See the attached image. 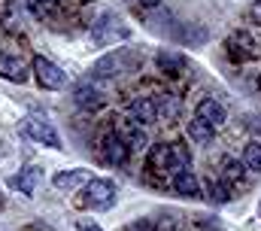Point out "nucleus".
Masks as SVG:
<instances>
[{
	"mask_svg": "<svg viewBox=\"0 0 261 231\" xmlns=\"http://www.w3.org/2000/svg\"><path fill=\"white\" fill-rule=\"evenodd\" d=\"M128 115L140 125H149V122L158 119V101L155 98H134L128 107Z\"/></svg>",
	"mask_w": 261,
	"mask_h": 231,
	"instance_id": "10",
	"label": "nucleus"
},
{
	"mask_svg": "<svg viewBox=\"0 0 261 231\" xmlns=\"http://www.w3.org/2000/svg\"><path fill=\"white\" fill-rule=\"evenodd\" d=\"M34 76H37L40 88H46V91H58V88L67 82L64 70H61L58 64H52L49 58H43V55L34 58Z\"/></svg>",
	"mask_w": 261,
	"mask_h": 231,
	"instance_id": "6",
	"label": "nucleus"
},
{
	"mask_svg": "<svg viewBox=\"0 0 261 231\" xmlns=\"http://www.w3.org/2000/svg\"><path fill=\"white\" fill-rule=\"evenodd\" d=\"M240 161L246 165V171L261 173V143H249V146L243 149V158H240Z\"/></svg>",
	"mask_w": 261,
	"mask_h": 231,
	"instance_id": "21",
	"label": "nucleus"
},
{
	"mask_svg": "<svg viewBox=\"0 0 261 231\" xmlns=\"http://www.w3.org/2000/svg\"><path fill=\"white\" fill-rule=\"evenodd\" d=\"M0 76L3 79H9V82H24L28 79V67L18 61L15 55H0Z\"/></svg>",
	"mask_w": 261,
	"mask_h": 231,
	"instance_id": "13",
	"label": "nucleus"
},
{
	"mask_svg": "<svg viewBox=\"0 0 261 231\" xmlns=\"http://www.w3.org/2000/svg\"><path fill=\"white\" fill-rule=\"evenodd\" d=\"M252 52H255V46H252V37H249V34H243V31L231 34V40H228V55L234 58V61H246V58H252Z\"/></svg>",
	"mask_w": 261,
	"mask_h": 231,
	"instance_id": "12",
	"label": "nucleus"
},
{
	"mask_svg": "<svg viewBox=\"0 0 261 231\" xmlns=\"http://www.w3.org/2000/svg\"><path fill=\"white\" fill-rule=\"evenodd\" d=\"M73 101H76V107H82V110H88V113H97V110L107 107V91H100V88L91 85V82H82V85L73 91Z\"/></svg>",
	"mask_w": 261,
	"mask_h": 231,
	"instance_id": "8",
	"label": "nucleus"
},
{
	"mask_svg": "<svg viewBox=\"0 0 261 231\" xmlns=\"http://www.w3.org/2000/svg\"><path fill=\"white\" fill-rule=\"evenodd\" d=\"M0 204H3V198H0Z\"/></svg>",
	"mask_w": 261,
	"mask_h": 231,
	"instance_id": "29",
	"label": "nucleus"
},
{
	"mask_svg": "<svg viewBox=\"0 0 261 231\" xmlns=\"http://www.w3.org/2000/svg\"><path fill=\"white\" fill-rule=\"evenodd\" d=\"M40 179H43V171H40V168L24 165L15 176H9V189H18L21 195H34V192H37V186H40Z\"/></svg>",
	"mask_w": 261,
	"mask_h": 231,
	"instance_id": "9",
	"label": "nucleus"
},
{
	"mask_svg": "<svg viewBox=\"0 0 261 231\" xmlns=\"http://www.w3.org/2000/svg\"><path fill=\"white\" fill-rule=\"evenodd\" d=\"M176 37H182V43H189V46H197V43L206 40V28H200V25H182V28H176Z\"/></svg>",
	"mask_w": 261,
	"mask_h": 231,
	"instance_id": "20",
	"label": "nucleus"
},
{
	"mask_svg": "<svg viewBox=\"0 0 261 231\" xmlns=\"http://www.w3.org/2000/svg\"><path fill=\"white\" fill-rule=\"evenodd\" d=\"M18 134L24 137V140H31V143H43V146H49V149H61V137H58V131L49 125V122H43V119H24V122H18Z\"/></svg>",
	"mask_w": 261,
	"mask_h": 231,
	"instance_id": "4",
	"label": "nucleus"
},
{
	"mask_svg": "<svg viewBox=\"0 0 261 231\" xmlns=\"http://www.w3.org/2000/svg\"><path fill=\"white\" fill-rule=\"evenodd\" d=\"M24 6H28V12L37 15V18H43V15L52 12V3H49V0H24Z\"/></svg>",
	"mask_w": 261,
	"mask_h": 231,
	"instance_id": "23",
	"label": "nucleus"
},
{
	"mask_svg": "<svg viewBox=\"0 0 261 231\" xmlns=\"http://www.w3.org/2000/svg\"><path fill=\"white\" fill-rule=\"evenodd\" d=\"M134 3H140V6H158L161 0H134Z\"/></svg>",
	"mask_w": 261,
	"mask_h": 231,
	"instance_id": "27",
	"label": "nucleus"
},
{
	"mask_svg": "<svg viewBox=\"0 0 261 231\" xmlns=\"http://www.w3.org/2000/svg\"><path fill=\"white\" fill-rule=\"evenodd\" d=\"M122 137H125V143L130 146V152H140V149H146L149 146V137H146V131H143V125L140 122H134V119H125L122 122V131H119Z\"/></svg>",
	"mask_w": 261,
	"mask_h": 231,
	"instance_id": "11",
	"label": "nucleus"
},
{
	"mask_svg": "<svg viewBox=\"0 0 261 231\" xmlns=\"http://www.w3.org/2000/svg\"><path fill=\"white\" fill-rule=\"evenodd\" d=\"M130 37V28L116 15V12H103L97 15V21L91 25V40L97 46H107V43H122Z\"/></svg>",
	"mask_w": 261,
	"mask_h": 231,
	"instance_id": "2",
	"label": "nucleus"
},
{
	"mask_svg": "<svg viewBox=\"0 0 261 231\" xmlns=\"http://www.w3.org/2000/svg\"><path fill=\"white\" fill-rule=\"evenodd\" d=\"M189 137L197 140V143H213V140H216V128H213L206 119H197L195 115V119L189 122Z\"/></svg>",
	"mask_w": 261,
	"mask_h": 231,
	"instance_id": "18",
	"label": "nucleus"
},
{
	"mask_svg": "<svg viewBox=\"0 0 261 231\" xmlns=\"http://www.w3.org/2000/svg\"><path fill=\"white\" fill-rule=\"evenodd\" d=\"M197 119H206L213 128H219V125H225L228 113L222 110V104H219V101H213V98H203V101L197 104Z\"/></svg>",
	"mask_w": 261,
	"mask_h": 231,
	"instance_id": "14",
	"label": "nucleus"
},
{
	"mask_svg": "<svg viewBox=\"0 0 261 231\" xmlns=\"http://www.w3.org/2000/svg\"><path fill=\"white\" fill-rule=\"evenodd\" d=\"M12 18V0H0V21Z\"/></svg>",
	"mask_w": 261,
	"mask_h": 231,
	"instance_id": "25",
	"label": "nucleus"
},
{
	"mask_svg": "<svg viewBox=\"0 0 261 231\" xmlns=\"http://www.w3.org/2000/svg\"><path fill=\"white\" fill-rule=\"evenodd\" d=\"M134 64H137V52H134V49H116V52H110V55L100 58L91 73H94L97 79H113V76L128 73Z\"/></svg>",
	"mask_w": 261,
	"mask_h": 231,
	"instance_id": "3",
	"label": "nucleus"
},
{
	"mask_svg": "<svg viewBox=\"0 0 261 231\" xmlns=\"http://www.w3.org/2000/svg\"><path fill=\"white\" fill-rule=\"evenodd\" d=\"M155 64H158V67H161V70H164L167 76H179V73L186 70V61L176 55V52H167V49L155 55Z\"/></svg>",
	"mask_w": 261,
	"mask_h": 231,
	"instance_id": "17",
	"label": "nucleus"
},
{
	"mask_svg": "<svg viewBox=\"0 0 261 231\" xmlns=\"http://www.w3.org/2000/svg\"><path fill=\"white\" fill-rule=\"evenodd\" d=\"M49 3H52V6H55V3H58V0H49Z\"/></svg>",
	"mask_w": 261,
	"mask_h": 231,
	"instance_id": "28",
	"label": "nucleus"
},
{
	"mask_svg": "<svg viewBox=\"0 0 261 231\" xmlns=\"http://www.w3.org/2000/svg\"><path fill=\"white\" fill-rule=\"evenodd\" d=\"M91 179H94V176H91L88 171H82V168H79V171L55 173V186H58V189H85Z\"/></svg>",
	"mask_w": 261,
	"mask_h": 231,
	"instance_id": "15",
	"label": "nucleus"
},
{
	"mask_svg": "<svg viewBox=\"0 0 261 231\" xmlns=\"http://www.w3.org/2000/svg\"><path fill=\"white\" fill-rule=\"evenodd\" d=\"M189 161H192V155L182 143H155L149 149V168H155L161 173H173V176L186 173Z\"/></svg>",
	"mask_w": 261,
	"mask_h": 231,
	"instance_id": "1",
	"label": "nucleus"
},
{
	"mask_svg": "<svg viewBox=\"0 0 261 231\" xmlns=\"http://www.w3.org/2000/svg\"><path fill=\"white\" fill-rule=\"evenodd\" d=\"M76 231H103L97 222H91V219H79L76 222Z\"/></svg>",
	"mask_w": 261,
	"mask_h": 231,
	"instance_id": "26",
	"label": "nucleus"
},
{
	"mask_svg": "<svg viewBox=\"0 0 261 231\" xmlns=\"http://www.w3.org/2000/svg\"><path fill=\"white\" fill-rule=\"evenodd\" d=\"M158 119H176L182 113V101L176 95H158Z\"/></svg>",
	"mask_w": 261,
	"mask_h": 231,
	"instance_id": "19",
	"label": "nucleus"
},
{
	"mask_svg": "<svg viewBox=\"0 0 261 231\" xmlns=\"http://www.w3.org/2000/svg\"><path fill=\"white\" fill-rule=\"evenodd\" d=\"M173 192L182 195V198H200V182H197L195 173H176L173 176Z\"/></svg>",
	"mask_w": 261,
	"mask_h": 231,
	"instance_id": "16",
	"label": "nucleus"
},
{
	"mask_svg": "<svg viewBox=\"0 0 261 231\" xmlns=\"http://www.w3.org/2000/svg\"><path fill=\"white\" fill-rule=\"evenodd\" d=\"M100 155L110 161V165H125L130 155V146L125 143V137L119 134V131H110V134H103V140H100Z\"/></svg>",
	"mask_w": 261,
	"mask_h": 231,
	"instance_id": "7",
	"label": "nucleus"
},
{
	"mask_svg": "<svg viewBox=\"0 0 261 231\" xmlns=\"http://www.w3.org/2000/svg\"><path fill=\"white\" fill-rule=\"evenodd\" d=\"M225 189H228V182H210V192H206V195H210L216 204H222V201H228V192H225Z\"/></svg>",
	"mask_w": 261,
	"mask_h": 231,
	"instance_id": "24",
	"label": "nucleus"
},
{
	"mask_svg": "<svg viewBox=\"0 0 261 231\" xmlns=\"http://www.w3.org/2000/svg\"><path fill=\"white\" fill-rule=\"evenodd\" d=\"M113 201H116V182L113 179H91L79 195V207H94V210H107Z\"/></svg>",
	"mask_w": 261,
	"mask_h": 231,
	"instance_id": "5",
	"label": "nucleus"
},
{
	"mask_svg": "<svg viewBox=\"0 0 261 231\" xmlns=\"http://www.w3.org/2000/svg\"><path fill=\"white\" fill-rule=\"evenodd\" d=\"M222 173H225V182H240L243 173H246V165L237 161V158H225L222 161Z\"/></svg>",
	"mask_w": 261,
	"mask_h": 231,
	"instance_id": "22",
	"label": "nucleus"
}]
</instances>
